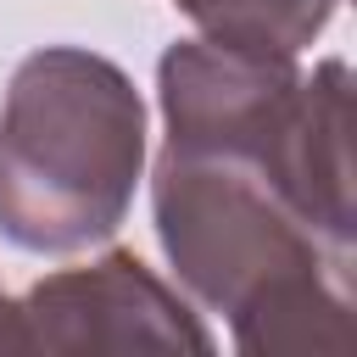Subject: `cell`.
I'll return each instance as SVG.
<instances>
[{"mask_svg": "<svg viewBox=\"0 0 357 357\" xmlns=\"http://www.w3.org/2000/svg\"><path fill=\"white\" fill-rule=\"evenodd\" d=\"M0 351H28L22 346V318H17V301L0 290Z\"/></svg>", "mask_w": 357, "mask_h": 357, "instance_id": "5", "label": "cell"}, {"mask_svg": "<svg viewBox=\"0 0 357 357\" xmlns=\"http://www.w3.org/2000/svg\"><path fill=\"white\" fill-rule=\"evenodd\" d=\"M206 39L301 56L335 17L340 0H173Z\"/></svg>", "mask_w": 357, "mask_h": 357, "instance_id": "4", "label": "cell"}, {"mask_svg": "<svg viewBox=\"0 0 357 357\" xmlns=\"http://www.w3.org/2000/svg\"><path fill=\"white\" fill-rule=\"evenodd\" d=\"M145 173V100L134 78L84 45L17 61L0 106V234L33 257H67L123 229Z\"/></svg>", "mask_w": 357, "mask_h": 357, "instance_id": "2", "label": "cell"}, {"mask_svg": "<svg viewBox=\"0 0 357 357\" xmlns=\"http://www.w3.org/2000/svg\"><path fill=\"white\" fill-rule=\"evenodd\" d=\"M28 351H212L201 318L134 257L100 251L84 268L45 273L17 301Z\"/></svg>", "mask_w": 357, "mask_h": 357, "instance_id": "3", "label": "cell"}, {"mask_svg": "<svg viewBox=\"0 0 357 357\" xmlns=\"http://www.w3.org/2000/svg\"><path fill=\"white\" fill-rule=\"evenodd\" d=\"M162 257L178 284L229 318L245 357H346L357 245L329 240L284 184L234 151L162 145L151 173Z\"/></svg>", "mask_w": 357, "mask_h": 357, "instance_id": "1", "label": "cell"}]
</instances>
